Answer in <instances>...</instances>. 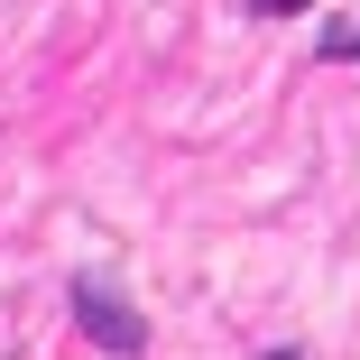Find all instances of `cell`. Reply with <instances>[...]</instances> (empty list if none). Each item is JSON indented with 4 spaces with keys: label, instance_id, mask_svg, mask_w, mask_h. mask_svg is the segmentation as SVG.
<instances>
[{
    "label": "cell",
    "instance_id": "obj_1",
    "mask_svg": "<svg viewBox=\"0 0 360 360\" xmlns=\"http://www.w3.org/2000/svg\"><path fill=\"white\" fill-rule=\"evenodd\" d=\"M75 305H84V333H93V342H111V351H139V342H148V323H139V314L111 296V286H93V277L75 286Z\"/></svg>",
    "mask_w": 360,
    "mask_h": 360
},
{
    "label": "cell",
    "instance_id": "obj_2",
    "mask_svg": "<svg viewBox=\"0 0 360 360\" xmlns=\"http://www.w3.org/2000/svg\"><path fill=\"white\" fill-rule=\"evenodd\" d=\"M259 10H314V0H259Z\"/></svg>",
    "mask_w": 360,
    "mask_h": 360
}]
</instances>
